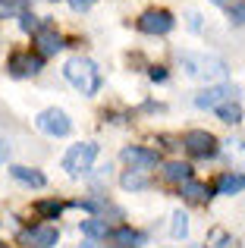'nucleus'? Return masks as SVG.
I'll list each match as a JSON object with an SVG mask.
<instances>
[{
	"mask_svg": "<svg viewBox=\"0 0 245 248\" xmlns=\"http://www.w3.org/2000/svg\"><path fill=\"white\" fill-rule=\"evenodd\" d=\"M217 3H223V0H217Z\"/></svg>",
	"mask_w": 245,
	"mask_h": 248,
	"instance_id": "28",
	"label": "nucleus"
},
{
	"mask_svg": "<svg viewBox=\"0 0 245 248\" xmlns=\"http://www.w3.org/2000/svg\"><path fill=\"white\" fill-rule=\"evenodd\" d=\"M217 116H220V123H230V126H236V123H242V107L236 101H223L220 107H214Z\"/></svg>",
	"mask_w": 245,
	"mask_h": 248,
	"instance_id": "16",
	"label": "nucleus"
},
{
	"mask_svg": "<svg viewBox=\"0 0 245 248\" xmlns=\"http://www.w3.org/2000/svg\"><path fill=\"white\" fill-rule=\"evenodd\" d=\"M230 16H233V22L245 25V3H236V6H230Z\"/></svg>",
	"mask_w": 245,
	"mask_h": 248,
	"instance_id": "24",
	"label": "nucleus"
},
{
	"mask_svg": "<svg viewBox=\"0 0 245 248\" xmlns=\"http://www.w3.org/2000/svg\"><path fill=\"white\" fill-rule=\"evenodd\" d=\"M38 129L47 132V135H54V139H60V135H69L73 123H69V116L63 113V110L50 107V110H44V113H38Z\"/></svg>",
	"mask_w": 245,
	"mask_h": 248,
	"instance_id": "6",
	"label": "nucleus"
},
{
	"mask_svg": "<svg viewBox=\"0 0 245 248\" xmlns=\"http://www.w3.org/2000/svg\"><path fill=\"white\" fill-rule=\"evenodd\" d=\"M69 6H73L76 13H82V10H92V6H94V0H69Z\"/></svg>",
	"mask_w": 245,
	"mask_h": 248,
	"instance_id": "25",
	"label": "nucleus"
},
{
	"mask_svg": "<svg viewBox=\"0 0 245 248\" xmlns=\"http://www.w3.org/2000/svg\"><path fill=\"white\" fill-rule=\"evenodd\" d=\"M145 186H148V179L141 176V170H132V173L122 176V188H145Z\"/></svg>",
	"mask_w": 245,
	"mask_h": 248,
	"instance_id": "22",
	"label": "nucleus"
},
{
	"mask_svg": "<svg viewBox=\"0 0 245 248\" xmlns=\"http://www.w3.org/2000/svg\"><path fill=\"white\" fill-rule=\"evenodd\" d=\"M0 248H6V245H0Z\"/></svg>",
	"mask_w": 245,
	"mask_h": 248,
	"instance_id": "29",
	"label": "nucleus"
},
{
	"mask_svg": "<svg viewBox=\"0 0 245 248\" xmlns=\"http://www.w3.org/2000/svg\"><path fill=\"white\" fill-rule=\"evenodd\" d=\"M13 173V179H19V182H25V186H31V188H44V173H38V170H29V167H13L10 170Z\"/></svg>",
	"mask_w": 245,
	"mask_h": 248,
	"instance_id": "12",
	"label": "nucleus"
},
{
	"mask_svg": "<svg viewBox=\"0 0 245 248\" xmlns=\"http://www.w3.org/2000/svg\"><path fill=\"white\" fill-rule=\"evenodd\" d=\"M60 232L54 226H31V230H22L19 232V242L29 245V248H54Z\"/></svg>",
	"mask_w": 245,
	"mask_h": 248,
	"instance_id": "7",
	"label": "nucleus"
},
{
	"mask_svg": "<svg viewBox=\"0 0 245 248\" xmlns=\"http://www.w3.org/2000/svg\"><path fill=\"white\" fill-rule=\"evenodd\" d=\"M35 47H38L35 54L41 57V60H44V57H54L57 50H63V38H60V31H54L50 25H41V29L35 31Z\"/></svg>",
	"mask_w": 245,
	"mask_h": 248,
	"instance_id": "8",
	"label": "nucleus"
},
{
	"mask_svg": "<svg viewBox=\"0 0 245 248\" xmlns=\"http://www.w3.org/2000/svg\"><path fill=\"white\" fill-rule=\"evenodd\" d=\"M227 157L230 164H233V170H245V141H227Z\"/></svg>",
	"mask_w": 245,
	"mask_h": 248,
	"instance_id": "19",
	"label": "nucleus"
},
{
	"mask_svg": "<svg viewBox=\"0 0 245 248\" xmlns=\"http://www.w3.org/2000/svg\"><path fill=\"white\" fill-rule=\"evenodd\" d=\"M0 164H6V145L0 141Z\"/></svg>",
	"mask_w": 245,
	"mask_h": 248,
	"instance_id": "27",
	"label": "nucleus"
},
{
	"mask_svg": "<svg viewBox=\"0 0 245 248\" xmlns=\"http://www.w3.org/2000/svg\"><path fill=\"white\" fill-rule=\"evenodd\" d=\"M170 232H173L176 239H183L185 232H189V217H185L183 211H176V214H173V226H170Z\"/></svg>",
	"mask_w": 245,
	"mask_h": 248,
	"instance_id": "21",
	"label": "nucleus"
},
{
	"mask_svg": "<svg viewBox=\"0 0 245 248\" xmlns=\"http://www.w3.org/2000/svg\"><path fill=\"white\" fill-rule=\"evenodd\" d=\"M164 179H167V182H179V186H183V182L192 179V167H189V164H179V160H173V164L164 167Z\"/></svg>",
	"mask_w": 245,
	"mask_h": 248,
	"instance_id": "14",
	"label": "nucleus"
},
{
	"mask_svg": "<svg viewBox=\"0 0 245 248\" xmlns=\"http://www.w3.org/2000/svg\"><path fill=\"white\" fill-rule=\"evenodd\" d=\"M63 76H66L69 85L79 88L82 94H98V88H101V69L94 66L88 57H73V60H66Z\"/></svg>",
	"mask_w": 245,
	"mask_h": 248,
	"instance_id": "1",
	"label": "nucleus"
},
{
	"mask_svg": "<svg viewBox=\"0 0 245 248\" xmlns=\"http://www.w3.org/2000/svg\"><path fill=\"white\" fill-rule=\"evenodd\" d=\"M94 157H98V145H94V141L73 145L66 151V157H63V170H66L69 176H82V173H88V170H92Z\"/></svg>",
	"mask_w": 245,
	"mask_h": 248,
	"instance_id": "2",
	"label": "nucleus"
},
{
	"mask_svg": "<svg viewBox=\"0 0 245 248\" xmlns=\"http://www.w3.org/2000/svg\"><path fill=\"white\" fill-rule=\"evenodd\" d=\"M25 13V0H0V19H13Z\"/></svg>",
	"mask_w": 245,
	"mask_h": 248,
	"instance_id": "20",
	"label": "nucleus"
},
{
	"mask_svg": "<svg viewBox=\"0 0 245 248\" xmlns=\"http://www.w3.org/2000/svg\"><path fill=\"white\" fill-rule=\"evenodd\" d=\"M41 57L31 54V50H16V54H10V63H6V69H10L16 79H29V76H38L41 73Z\"/></svg>",
	"mask_w": 245,
	"mask_h": 248,
	"instance_id": "5",
	"label": "nucleus"
},
{
	"mask_svg": "<svg viewBox=\"0 0 245 248\" xmlns=\"http://www.w3.org/2000/svg\"><path fill=\"white\" fill-rule=\"evenodd\" d=\"M19 25H22V31H38V29H41V25H38V19L31 16L29 10H25L22 16H19Z\"/></svg>",
	"mask_w": 245,
	"mask_h": 248,
	"instance_id": "23",
	"label": "nucleus"
},
{
	"mask_svg": "<svg viewBox=\"0 0 245 248\" xmlns=\"http://www.w3.org/2000/svg\"><path fill=\"white\" fill-rule=\"evenodd\" d=\"M60 211H63V204L57 198L35 201V214H38V217H44V220H57V217H60Z\"/></svg>",
	"mask_w": 245,
	"mask_h": 248,
	"instance_id": "18",
	"label": "nucleus"
},
{
	"mask_svg": "<svg viewBox=\"0 0 245 248\" xmlns=\"http://www.w3.org/2000/svg\"><path fill=\"white\" fill-rule=\"evenodd\" d=\"M245 188V176L242 173H223L217 179V192L220 195H233V192H242Z\"/></svg>",
	"mask_w": 245,
	"mask_h": 248,
	"instance_id": "13",
	"label": "nucleus"
},
{
	"mask_svg": "<svg viewBox=\"0 0 245 248\" xmlns=\"http://www.w3.org/2000/svg\"><path fill=\"white\" fill-rule=\"evenodd\" d=\"M151 79H154V82H164V79H167V69H164V66H151Z\"/></svg>",
	"mask_w": 245,
	"mask_h": 248,
	"instance_id": "26",
	"label": "nucleus"
},
{
	"mask_svg": "<svg viewBox=\"0 0 245 248\" xmlns=\"http://www.w3.org/2000/svg\"><path fill=\"white\" fill-rule=\"evenodd\" d=\"M233 94H236V91L230 88V85H214V88L201 91V94L195 97V104H198V107H220L223 101H233Z\"/></svg>",
	"mask_w": 245,
	"mask_h": 248,
	"instance_id": "10",
	"label": "nucleus"
},
{
	"mask_svg": "<svg viewBox=\"0 0 245 248\" xmlns=\"http://www.w3.org/2000/svg\"><path fill=\"white\" fill-rule=\"evenodd\" d=\"M110 242L117 245V248H138L141 242H145V236L135 232V230H129V226H120V230L110 232Z\"/></svg>",
	"mask_w": 245,
	"mask_h": 248,
	"instance_id": "11",
	"label": "nucleus"
},
{
	"mask_svg": "<svg viewBox=\"0 0 245 248\" xmlns=\"http://www.w3.org/2000/svg\"><path fill=\"white\" fill-rule=\"evenodd\" d=\"M183 145H185V151H189L192 157H214V154H217V139L211 132H204V129H192V132H185Z\"/></svg>",
	"mask_w": 245,
	"mask_h": 248,
	"instance_id": "4",
	"label": "nucleus"
},
{
	"mask_svg": "<svg viewBox=\"0 0 245 248\" xmlns=\"http://www.w3.org/2000/svg\"><path fill=\"white\" fill-rule=\"evenodd\" d=\"M82 232H85L88 239H107V236H110V230H107V220H101V217L82 220Z\"/></svg>",
	"mask_w": 245,
	"mask_h": 248,
	"instance_id": "17",
	"label": "nucleus"
},
{
	"mask_svg": "<svg viewBox=\"0 0 245 248\" xmlns=\"http://www.w3.org/2000/svg\"><path fill=\"white\" fill-rule=\"evenodd\" d=\"M135 25H138V31H145V35H167V31L173 29V13L170 10H145Z\"/></svg>",
	"mask_w": 245,
	"mask_h": 248,
	"instance_id": "3",
	"label": "nucleus"
},
{
	"mask_svg": "<svg viewBox=\"0 0 245 248\" xmlns=\"http://www.w3.org/2000/svg\"><path fill=\"white\" fill-rule=\"evenodd\" d=\"M122 160H126L132 170H141V173H148V170L157 167V151H148V148H122Z\"/></svg>",
	"mask_w": 245,
	"mask_h": 248,
	"instance_id": "9",
	"label": "nucleus"
},
{
	"mask_svg": "<svg viewBox=\"0 0 245 248\" xmlns=\"http://www.w3.org/2000/svg\"><path fill=\"white\" fill-rule=\"evenodd\" d=\"M183 198L192 201V204H201V201L211 198V192H208V186H201V182L189 179V182H183Z\"/></svg>",
	"mask_w": 245,
	"mask_h": 248,
	"instance_id": "15",
	"label": "nucleus"
}]
</instances>
